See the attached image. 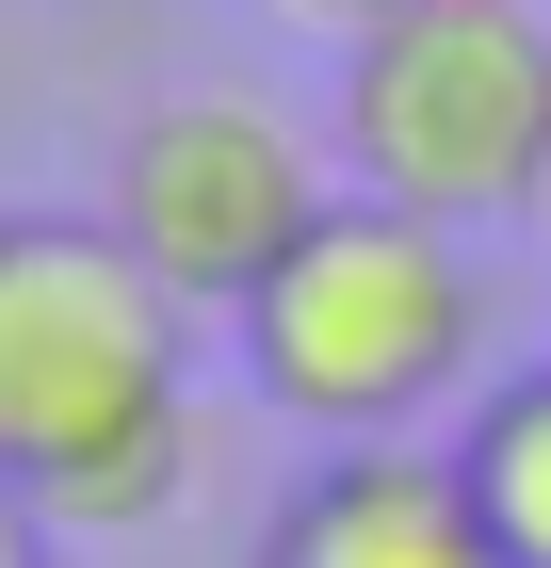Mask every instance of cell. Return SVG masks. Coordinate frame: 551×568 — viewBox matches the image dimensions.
<instances>
[{"label":"cell","instance_id":"cell-1","mask_svg":"<svg viewBox=\"0 0 551 568\" xmlns=\"http://www.w3.org/2000/svg\"><path fill=\"white\" fill-rule=\"evenodd\" d=\"M227 325H244V390L276 406V423H308L325 455H374V438H422L438 406L470 390L487 276H470V227L325 195V227H308Z\"/></svg>","mask_w":551,"mask_h":568},{"label":"cell","instance_id":"cell-10","mask_svg":"<svg viewBox=\"0 0 551 568\" xmlns=\"http://www.w3.org/2000/svg\"><path fill=\"white\" fill-rule=\"evenodd\" d=\"M535 227H551V195H535Z\"/></svg>","mask_w":551,"mask_h":568},{"label":"cell","instance_id":"cell-3","mask_svg":"<svg viewBox=\"0 0 551 568\" xmlns=\"http://www.w3.org/2000/svg\"><path fill=\"white\" fill-rule=\"evenodd\" d=\"M163 406H195V308L98 212H0V471L49 487Z\"/></svg>","mask_w":551,"mask_h":568},{"label":"cell","instance_id":"cell-6","mask_svg":"<svg viewBox=\"0 0 551 568\" xmlns=\"http://www.w3.org/2000/svg\"><path fill=\"white\" fill-rule=\"evenodd\" d=\"M455 487H470V520L503 536V568H551V357L503 374V390H470Z\"/></svg>","mask_w":551,"mask_h":568},{"label":"cell","instance_id":"cell-2","mask_svg":"<svg viewBox=\"0 0 551 568\" xmlns=\"http://www.w3.org/2000/svg\"><path fill=\"white\" fill-rule=\"evenodd\" d=\"M340 195L487 227L551 195V0H422L340 49Z\"/></svg>","mask_w":551,"mask_h":568},{"label":"cell","instance_id":"cell-4","mask_svg":"<svg viewBox=\"0 0 551 568\" xmlns=\"http://www.w3.org/2000/svg\"><path fill=\"white\" fill-rule=\"evenodd\" d=\"M98 227L163 276L178 308H244L259 276L325 227V146L244 82H195V98H146L114 131V179H98Z\"/></svg>","mask_w":551,"mask_h":568},{"label":"cell","instance_id":"cell-5","mask_svg":"<svg viewBox=\"0 0 551 568\" xmlns=\"http://www.w3.org/2000/svg\"><path fill=\"white\" fill-rule=\"evenodd\" d=\"M259 568H503V536L470 520L455 455L374 438V455H325V471L259 520Z\"/></svg>","mask_w":551,"mask_h":568},{"label":"cell","instance_id":"cell-7","mask_svg":"<svg viewBox=\"0 0 551 568\" xmlns=\"http://www.w3.org/2000/svg\"><path fill=\"white\" fill-rule=\"evenodd\" d=\"M33 504H49V536H163L178 504H195V406H163V423L98 438V455H65Z\"/></svg>","mask_w":551,"mask_h":568},{"label":"cell","instance_id":"cell-9","mask_svg":"<svg viewBox=\"0 0 551 568\" xmlns=\"http://www.w3.org/2000/svg\"><path fill=\"white\" fill-rule=\"evenodd\" d=\"M65 536H49V504H33V471H0V568H49Z\"/></svg>","mask_w":551,"mask_h":568},{"label":"cell","instance_id":"cell-8","mask_svg":"<svg viewBox=\"0 0 551 568\" xmlns=\"http://www.w3.org/2000/svg\"><path fill=\"white\" fill-rule=\"evenodd\" d=\"M276 17H293V33H325V49H374L389 17H422V0H276Z\"/></svg>","mask_w":551,"mask_h":568}]
</instances>
